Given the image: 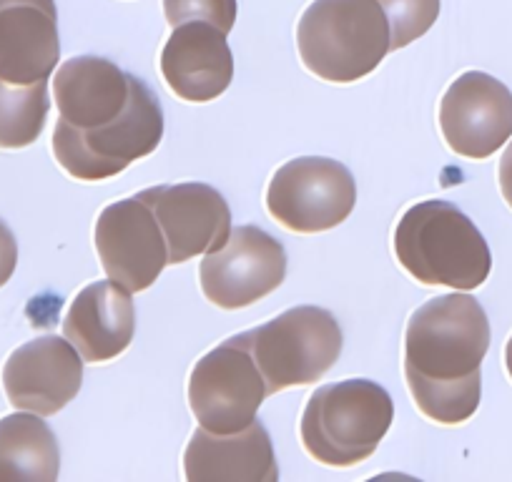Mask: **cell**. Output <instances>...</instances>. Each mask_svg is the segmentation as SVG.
Returning a JSON list of instances; mask_svg holds the SVG:
<instances>
[{"instance_id": "1", "label": "cell", "mask_w": 512, "mask_h": 482, "mask_svg": "<svg viewBox=\"0 0 512 482\" xmlns=\"http://www.w3.org/2000/svg\"><path fill=\"white\" fill-rule=\"evenodd\" d=\"M490 319L470 294H442L407 322L405 380L417 410L440 425H462L480 407Z\"/></svg>"}, {"instance_id": "2", "label": "cell", "mask_w": 512, "mask_h": 482, "mask_svg": "<svg viewBox=\"0 0 512 482\" xmlns=\"http://www.w3.org/2000/svg\"><path fill=\"white\" fill-rule=\"evenodd\" d=\"M395 254L412 279L425 287L472 292L492 272L485 236L455 204L427 199L410 206L397 221Z\"/></svg>"}, {"instance_id": "3", "label": "cell", "mask_w": 512, "mask_h": 482, "mask_svg": "<svg viewBox=\"0 0 512 482\" xmlns=\"http://www.w3.org/2000/svg\"><path fill=\"white\" fill-rule=\"evenodd\" d=\"M297 48L322 81H362L392 51L390 21L377 0H314L297 26Z\"/></svg>"}, {"instance_id": "4", "label": "cell", "mask_w": 512, "mask_h": 482, "mask_svg": "<svg viewBox=\"0 0 512 482\" xmlns=\"http://www.w3.org/2000/svg\"><path fill=\"white\" fill-rule=\"evenodd\" d=\"M392 420L395 405L382 385L342 380L319 387L309 397L299 435L312 460L329 467H354L377 452Z\"/></svg>"}, {"instance_id": "5", "label": "cell", "mask_w": 512, "mask_h": 482, "mask_svg": "<svg viewBox=\"0 0 512 482\" xmlns=\"http://www.w3.org/2000/svg\"><path fill=\"white\" fill-rule=\"evenodd\" d=\"M164 139V108L159 96L134 76L126 111L98 129H71L58 121L53 131V156L76 181H106L146 159Z\"/></svg>"}, {"instance_id": "6", "label": "cell", "mask_w": 512, "mask_h": 482, "mask_svg": "<svg viewBox=\"0 0 512 482\" xmlns=\"http://www.w3.org/2000/svg\"><path fill=\"white\" fill-rule=\"evenodd\" d=\"M269 395L319 382L344 347L337 317L322 307H294L262 327L241 332Z\"/></svg>"}, {"instance_id": "7", "label": "cell", "mask_w": 512, "mask_h": 482, "mask_svg": "<svg viewBox=\"0 0 512 482\" xmlns=\"http://www.w3.org/2000/svg\"><path fill=\"white\" fill-rule=\"evenodd\" d=\"M269 397L244 334L229 337L199 359L189 375V407L196 422L216 435H231L256 420Z\"/></svg>"}, {"instance_id": "8", "label": "cell", "mask_w": 512, "mask_h": 482, "mask_svg": "<svg viewBox=\"0 0 512 482\" xmlns=\"http://www.w3.org/2000/svg\"><path fill=\"white\" fill-rule=\"evenodd\" d=\"M357 204V181L342 161L302 156L277 169L267 189L274 221L297 234H319L349 219Z\"/></svg>"}, {"instance_id": "9", "label": "cell", "mask_w": 512, "mask_h": 482, "mask_svg": "<svg viewBox=\"0 0 512 482\" xmlns=\"http://www.w3.org/2000/svg\"><path fill=\"white\" fill-rule=\"evenodd\" d=\"M287 252L279 239L259 226L231 229L224 247L204 257L199 269L201 292L221 309H244L282 287Z\"/></svg>"}, {"instance_id": "10", "label": "cell", "mask_w": 512, "mask_h": 482, "mask_svg": "<svg viewBox=\"0 0 512 482\" xmlns=\"http://www.w3.org/2000/svg\"><path fill=\"white\" fill-rule=\"evenodd\" d=\"M96 252L108 279L128 292H144L169 267L166 236L141 194L113 201L98 214Z\"/></svg>"}, {"instance_id": "11", "label": "cell", "mask_w": 512, "mask_h": 482, "mask_svg": "<svg viewBox=\"0 0 512 482\" xmlns=\"http://www.w3.org/2000/svg\"><path fill=\"white\" fill-rule=\"evenodd\" d=\"M440 131L457 156L490 159L512 136L510 88L490 73H462L440 101Z\"/></svg>"}, {"instance_id": "12", "label": "cell", "mask_w": 512, "mask_h": 482, "mask_svg": "<svg viewBox=\"0 0 512 482\" xmlns=\"http://www.w3.org/2000/svg\"><path fill=\"white\" fill-rule=\"evenodd\" d=\"M83 385V357L56 334L21 344L3 367V390L16 410L48 417L61 412Z\"/></svg>"}, {"instance_id": "13", "label": "cell", "mask_w": 512, "mask_h": 482, "mask_svg": "<svg viewBox=\"0 0 512 482\" xmlns=\"http://www.w3.org/2000/svg\"><path fill=\"white\" fill-rule=\"evenodd\" d=\"M166 236L169 264H184L224 247L231 234V209L209 184L186 181L141 191Z\"/></svg>"}, {"instance_id": "14", "label": "cell", "mask_w": 512, "mask_h": 482, "mask_svg": "<svg viewBox=\"0 0 512 482\" xmlns=\"http://www.w3.org/2000/svg\"><path fill=\"white\" fill-rule=\"evenodd\" d=\"M61 61L56 0H0V78L48 81Z\"/></svg>"}, {"instance_id": "15", "label": "cell", "mask_w": 512, "mask_h": 482, "mask_svg": "<svg viewBox=\"0 0 512 482\" xmlns=\"http://www.w3.org/2000/svg\"><path fill=\"white\" fill-rule=\"evenodd\" d=\"M161 76L181 101H216L234 81L226 33L204 21L176 26L161 51Z\"/></svg>"}, {"instance_id": "16", "label": "cell", "mask_w": 512, "mask_h": 482, "mask_svg": "<svg viewBox=\"0 0 512 482\" xmlns=\"http://www.w3.org/2000/svg\"><path fill=\"white\" fill-rule=\"evenodd\" d=\"M134 76L101 56H76L56 71L58 121L71 129H98L126 111Z\"/></svg>"}, {"instance_id": "17", "label": "cell", "mask_w": 512, "mask_h": 482, "mask_svg": "<svg viewBox=\"0 0 512 482\" xmlns=\"http://www.w3.org/2000/svg\"><path fill=\"white\" fill-rule=\"evenodd\" d=\"M189 482H277L279 465L272 437L259 420L231 435L199 430L184 452Z\"/></svg>"}, {"instance_id": "18", "label": "cell", "mask_w": 512, "mask_h": 482, "mask_svg": "<svg viewBox=\"0 0 512 482\" xmlns=\"http://www.w3.org/2000/svg\"><path fill=\"white\" fill-rule=\"evenodd\" d=\"M63 334L83 362L101 365L126 352L136 334V307L131 292L116 284L93 282L76 294L63 319Z\"/></svg>"}, {"instance_id": "19", "label": "cell", "mask_w": 512, "mask_h": 482, "mask_svg": "<svg viewBox=\"0 0 512 482\" xmlns=\"http://www.w3.org/2000/svg\"><path fill=\"white\" fill-rule=\"evenodd\" d=\"M61 472V447L41 415L16 412L0 420V482H53Z\"/></svg>"}, {"instance_id": "20", "label": "cell", "mask_w": 512, "mask_h": 482, "mask_svg": "<svg viewBox=\"0 0 512 482\" xmlns=\"http://www.w3.org/2000/svg\"><path fill=\"white\" fill-rule=\"evenodd\" d=\"M51 111L48 81L16 86L0 78V149L16 151L36 144Z\"/></svg>"}, {"instance_id": "21", "label": "cell", "mask_w": 512, "mask_h": 482, "mask_svg": "<svg viewBox=\"0 0 512 482\" xmlns=\"http://www.w3.org/2000/svg\"><path fill=\"white\" fill-rule=\"evenodd\" d=\"M390 21V48L400 51L425 36L440 16V0H377Z\"/></svg>"}, {"instance_id": "22", "label": "cell", "mask_w": 512, "mask_h": 482, "mask_svg": "<svg viewBox=\"0 0 512 482\" xmlns=\"http://www.w3.org/2000/svg\"><path fill=\"white\" fill-rule=\"evenodd\" d=\"M236 0H164V16L171 28L204 21L229 36L236 23Z\"/></svg>"}, {"instance_id": "23", "label": "cell", "mask_w": 512, "mask_h": 482, "mask_svg": "<svg viewBox=\"0 0 512 482\" xmlns=\"http://www.w3.org/2000/svg\"><path fill=\"white\" fill-rule=\"evenodd\" d=\"M18 264V241L13 236L11 226L0 219V289L11 282L13 272Z\"/></svg>"}, {"instance_id": "24", "label": "cell", "mask_w": 512, "mask_h": 482, "mask_svg": "<svg viewBox=\"0 0 512 482\" xmlns=\"http://www.w3.org/2000/svg\"><path fill=\"white\" fill-rule=\"evenodd\" d=\"M497 181H500L502 199L507 201V206L512 209V141L507 146V151L500 159V169H497Z\"/></svg>"}, {"instance_id": "25", "label": "cell", "mask_w": 512, "mask_h": 482, "mask_svg": "<svg viewBox=\"0 0 512 482\" xmlns=\"http://www.w3.org/2000/svg\"><path fill=\"white\" fill-rule=\"evenodd\" d=\"M505 367H507V375H510L512 380V334L510 339H507V347H505Z\"/></svg>"}]
</instances>
